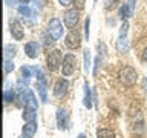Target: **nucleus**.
Wrapping results in <instances>:
<instances>
[{
    "label": "nucleus",
    "mask_w": 147,
    "mask_h": 138,
    "mask_svg": "<svg viewBox=\"0 0 147 138\" xmlns=\"http://www.w3.org/2000/svg\"><path fill=\"white\" fill-rule=\"evenodd\" d=\"M46 64H48L49 71H55L60 68V64H63L61 62V51L60 49H52L46 57Z\"/></svg>",
    "instance_id": "obj_1"
},
{
    "label": "nucleus",
    "mask_w": 147,
    "mask_h": 138,
    "mask_svg": "<svg viewBox=\"0 0 147 138\" xmlns=\"http://www.w3.org/2000/svg\"><path fill=\"white\" fill-rule=\"evenodd\" d=\"M136 71L132 66H124L121 71H119V80L123 81V85L130 86L136 81Z\"/></svg>",
    "instance_id": "obj_2"
},
{
    "label": "nucleus",
    "mask_w": 147,
    "mask_h": 138,
    "mask_svg": "<svg viewBox=\"0 0 147 138\" xmlns=\"http://www.w3.org/2000/svg\"><path fill=\"white\" fill-rule=\"evenodd\" d=\"M63 32H64V28L61 25V22H60L58 18H52L48 25V34L52 37L54 40H60L63 35Z\"/></svg>",
    "instance_id": "obj_3"
},
{
    "label": "nucleus",
    "mask_w": 147,
    "mask_h": 138,
    "mask_svg": "<svg viewBox=\"0 0 147 138\" xmlns=\"http://www.w3.org/2000/svg\"><path fill=\"white\" fill-rule=\"evenodd\" d=\"M127 31H129V25H127V22H124L121 29H119V37H118V41H117V49L119 51V52H127L129 51Z\"/></svg>",
    "instance_id": "obj_4"
},
{
    "label": "nucleus",
    "mask_w": 147,
    "mask_h": 138,
    "mask_svg": "<svg viewBox=\"0 0 147 138\" xmlns=\"http://www.w3.org/2000/svg\"><path fill=\"white\" fill-rule=\"evenodd\" d=\"M75 64H77V60H75V55L72 54H67L63 57V64H61V71H63V75L64 77H69L72 75L74 71H75Z\"/></svg>",
    "instance_id": "obj_5"
},
{
    "label": "nucleus",
    "mask_w": 147,
    "mask_h": 138,
    "mask_svg": "<svg viewBox=\"0 0 147 138\" xmlns=\"http://www.w3.org/2000/svg\"><path fill=\"white\" fill-rule=\"evenodd\" d=\"M78 20H80V14H78V9H67L66 12H64V25L67 28H74L77 26Z\"/></svg>",
    "instance_id": "obj_6"
},
{
    "label": "nucleus",
    "mask_w": 147,
    "mask_h": 138,
    "mask_svg": "<svg viewBox=\"0 0 147 138\" xmlns=\"http://www.w3.org/2000/svg\"><path fill=\"white\" fill-rule=\"evenodd\" d=\"M80 45H81L80 34H78L75 29H71L66 35V46L71 49H77V48H80Z\"/></svg>",
    "instance_id": "obj_7"
},
{
    "label": "nucleus",
    "mask_w": 147,
    "mask_h": 138,
    "mask_svg": "<svg viewBox=\"0 0 147 138\" xmlns=\"http://www.w3.org/2000/svg\"><path fill=\"white\" fill-rule=\"evenodd\" d=\"M67 87H69V83L67 80H58L57 83H55V86H54V95L57 97V98H61V97L66 95V92H67Z\"/></svg>",
    "instance_id": "obj_8"
},
{
    "label": "nucleus",
    "mask_w": 147,
    "mask_h": 138,
    "mask_svg": "<svg viewBox=\"0 0 147 138\" xmlns=\"http://www.w3.org/2000/svg\"><path fill=\"white\" fill-rule=\"evenodd\" d=\"M11 34L16 40H22L25 37V31H23V26L18 20H11Z\"/></svg>",
    "instance_id": "obj_9"
},
{
    "label": "nucleus",
    "mask_w": 147,
    "mask_h": 138,
    "mask_svg": "<svg viewBox=\"0 0 147 138\" xmlns=\"http://www.w3.org/2000/svg\"><path fill=\"white\" fill-rule=\"evenodd\" d=\"M67 120H69V114L66 109H58L57 110V124L58 129H66L67 127Z\"/></svg>",
    "instance_id": "obj_10"
},
{
    "label": "nucleus",
    "mask_w": 147,
    "mask_h": 138,
    "mask_svg": "<svg viewBox=\"0 0 147 138\" xmlns=\"http://www.w3.org/2000/svg\"><path fill=\"white\" fill-rule=\"evenodd\" d=\"M38 49H40V46H38L37 41H28V43L25 45V52L29 58H37Z\"/></svg>",
    "instance_id": "obj_11"
},
{
    "label": "nucleus",
    "mask_w": 147,
    "mask_h": 138,
    "mask_svg": "<svg viewBox=\"0 0 147 138\" xmlns=\"http://www.w3.org/2000/svg\"><path fill=\"white\" fill-rule=\"evenodd\" d=\"M37 132V123L35 121H28L23 126V137L25 138H32Z\"/></svg>",
    "instance_id": "obj_12"
},
{
    "label": "nucleus",
    "mask_w": 147,
    "mask_h": 138,
    "mask_svg": "<svg viewBox=\"0 0 147 138\" xmlns=\"http://www.w3.org/2000/svg\"><path fill=\"white\" fill-rule=\"evenodd\" d=\"M35 87H37V92L40 94V98L43 103H48V97H46V85L41 81H37L35 83Z\"/></svg>",
    "instance_id": "obj_13"
},
{
    "label": "nucleus",
    "mask_w": 147,
    "mask_h": 138,
    "mask_svg": "<svg viewBox=\"0 0 147 138\" xmlns=\"http://www.w3.org/2000/svg\"><path fill=\"white\" fill-rule=\"evenodd\" d=\"M83 103L87 109L92 108V97H90V87L87 83H84V100H83Z\"/></svg>",
    "instance_id": "obj_14"
},
{
    "label": "nucleus",
    "mask_w": 147,
    "mask_h": 138,
    "mask_svg": "<svg viewBox=\"0 0 147 138\" xmlns=\"http://www.w3.org/2000/svg\"><path fill=\"white\" fill-rule=\"evenodd\" d=\"M37 110L34 109H29V108H25V110H23V120L28 123V121H35V117H37Z\"/></svg>",
    "instance_id": "obj_15"
},
{
    "label": "nucleus",
    "mask_w": 147,
    "mask_h": 138,
    "mask_svg": "<svg viewBox=\"0 0 147 138\" xmlns=\"http://www.w3.org/2000/svg\"><path fill=\"white\" fill-rule=\"evenodd\" d=\"M130 14H132V9H130V6H129L127 3H123V6L119 8V18H124V20H126V18H129L130 17Z\"/></svg>",
    "instance_id": "obj_16"
},
{
    "label": "nucleus",
    "mask_w": 147,
    "mask_h": 138,
    "mask_svg": "<svg viewBox=\"0 0 147 138\" xmlns=\"http://www.w3.org/2000/svg\"><path fill=\"white\" fill-rule=\"evenodd\" d=\"M31 71L32 69L31 68H28V66H23L22 68V83H25V85H28V83H29V80H31Z\"/></svg>",
    "instance_id": "obj_17"
},
{
    "label": "nucleus",
    "mask_w": 147,
    "mask_h": 138,
    "mask_svg": "<svg viewBox=\"0 0 147 138\" xmlns=\"http://www.w3.org/2000/svg\"><path fill=\"white\" fill-rule=\"evenodd\" d=\"M25 108H29V109H34V110H37V108H38L37 100H35V95L32 94L31 91H29V95H28V101H26V106H25Z\"/></svg>",
    "instance_id": "obj_18"
},
{
    "label": "nucleus",
    "mask_w": 147,
    "mask_h": 138,
    "mask_svg": "<svg viewBox=\"0 0 147 138\" xmlns=\"http://www.w3.org/2000/svg\"><path fill=\"white\" fill-rule=\"evenodd\" d=\"M16 51H17L16 46H11V45L5 46V60H12L14 55H16Z\"/></svg>",
    "instance_id": "obj_19"
},
{
    "label": "nucleus",
    "mask_w": 147,
    "mask_h": 138,
    "mask_svg": "<svg viewBox=\"0 0 147 138\" xmlns=\"http://www.w3.org/2000/svg\"><path fill=\"white\" fill-rule=\"evenodd\" d=\"M96 137L98 138H115L113 132L110 131V129H100V131L96 132Z\"/></svg>",
    "instance_id": "obj_20"
},
{
    "label": "nucleus",
    "mask_w": 147,
    "mask_h": 138,
    "mask_svg": "<svg viewBox=\"0 0 147 138\" xmlns=\"http://www.w3.org/2000/svg\"><path fill=\"white\" fill-rule=\"evenodd\" d=\"M83 57H84V71L87 72L90 69V51L89 49H86L84 51V55H83Z\"/></svg>",
    "instance_id": "obj_21"
},
{
    "label": "nucleus",
    "mask_w": 147,
    "mask_h": 138,
    "mask_svg": "<svg viewBox=\"0 0 147 138\" xmlns=\"http://www.w3.org/2000/svg\"><path fill=\"white\" fill-rule=\"evenodd\" d=\"M18 12L22 14L23 17H29L31 16V9H29V6H28V5H20V6H18Z\"/></svg>",
    "instance_id": "obj_22"
},
{
    "label": "nucleus",
    "mask_w": 147,
    "mask_h": 138,
    "mask_svg": "<svg viewBox=\"0 0 147 138\" xmlns=\"http://www.w3.org/2000/svg\"><path fill=\"white\" fill-rule=\"evenodd\" d=\"M14 100V91L12 89H5V103H11Z\"/></svg>",
    "instance_id": "obj_23"
},
{
    "label": "nucleus",
    "mask_w": 147,
    "mask_h": 138,
    "mask_svg": "<svg viewBox=\"0 0 147 138\" xmlns=\"http://www.w3.org/2000/svg\"><path fill=\"white\" fill-rule=\"evenodd\" d=\"M3 69H5V72H6V74L12 72V69H14L12 60H5V66H3Z\"/></svg>",
    "instance_id": "obj_24"
},
{
    "label": "nucleus",
    "mask_w": 147,
    "mask_h": 138,
    "mask_svg": "<svg viewBox=\"0 0 147 138\" xmlns=\"http://www.w3.org/2000/svg\"><path fill=\"white\" fill-rule=\"evenodd\" d=\"M117 3H118V0H104V8L106 9H112L117 6Z\"/></svg>",
    "instance_id": "obj_25"
},
{
    "label": "nucleus",
    "mask_w": 147,
    "mask_h": 138,
    "mask_svg": "<svg viewBox=\"0 0 147 138\" xmlns=\"http://www.w3.org/2000/svg\"><path fill=\"white\" fill-rule=\"evenodd\" d=\"M89 25H90V18L86 17V22H84V35H86V40L89 39Z\"/></svg>",
    "instance_id": "obj_26"
},
{
    "label": "nucleus",
    "mask_w": 147,
    "mask_h": 138,
    "mask_svg": "<svg viewBox=\"0 0 147 138\" xmlns=\"http://www.w3.org/2000/svg\"><path fill=\"white\" fill-rule=\"evenodd\" d=\"M74 2H75V6H77V9L80 11V9H83V6H84L86 0H74Z\"/></svg>",
    "instance_id": "obj_27"
},
{
    "label": "nucleus",
    "mask_w": 147,
    "mask_h": 138,
    "mask_svg": "<svg viewBox=\"0 0 147 138\" xmlns=\"http://www.w3.org/2000/svg\"><path fill=\"white\" fill-rule=\"evenodd\" d=\"M60 2V5H61V6H69V5H71L74 0H58Z\"/></svg>",
    "instance_id": "obj_28"
},
{
    "label": "nucleus",
    "mask_w": 147,
    "mask_h": 138,
    "mask_svg": "<svg viewBox=\"0 0 147 138\" xmlns=\"http://www.w3.org/2000/svg\"><path fill=\"white\" fill-rule=\"evenodd\" d=\"M6 5L8 6H14V5H17V0H6Z\"/></svg>",
    "instance_id": "obj_29"
},
{
    "label": "nucleus",
    "mask_w": 147,
    "mask_h": 138,
    "mask_svg": "<svg viewBox=\"0 0 147 138\" xmlns=\"http://www.w3.org/2000/svg\"><path fill=\"white\" fill-rule=\"evenodd\" d=\"M135 2H136V0H129V2H127V5L130 6V9L135 8Z\"/></svg>",
    "instance_id": "obj_30"
},
{
    "label": "nucleus",
    "mask_w": 147,
    "mask_h": 138,
    "mask_svg": "<svg viewBox=\"0 0 147 138\" xmlns=\"http://www.w3.org/2000/svg\"><path fill=\"white\" fill-rule=\"evenodd\" d=\"M142 62H147V48L144 49V52H142Z\"/></svg>",
    "instance_id": "obj_31"
},
{
    "label": "nucleus",
    "mask_w": 147,
    "mask_h": 138,
    "mask_svg": "<svg viewBox=\"0 0 147 138\" xmlns=\"http://www.w3.org/2000/svg\"><path fill=\"white\" fill-rule=\"evenodd\" d=\"M78 138H86V137H84V133H80V135H78Z\"/></svg>",
    "instance_id": "obj_32"
},
{
    "label": "nucleus",
    "mask_w": 147,
    "mask_h": 138,
    "mask_svg": "<svg viewBox=\"0 0 147 138\" xmlns=\"http://www.w3.org/2000/svg\"><path fill=\"white\" fill-rule=\"evenodd\" d=\"M28 2H29V0H22V3H23V5H26Z\"/></svg>",
    "instance_id": "obj_33"
}]
</instances>
